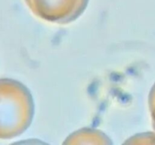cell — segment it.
Returning <instances> with one entry per match:
<instances>
[{"label": "cell", "mask_w": 155, "mask_h": 145, "mask_svg": "<svg viewBox=\"0 0 155 145\" xmlns=\"http://www.w3.org/2000/svg\"><path fill=\"white\" fill-rule=\"evenodd\" d=\"M33 113L28 89L17 80L0 78V139L21 135L31 124Z\"/></svg>", "instance_id": "1"}, {"label": "cell", "mask_w": 155, "mask_h": 145, "mask_svg": "<svg viewBox=\"0 0 155 145\" xmlns=\"http://www.w3.org/2000/svg\"><path fill=\"white\" fill-rule=\"evenodd\" d=\"M36 16L50 22L68 24L78 18L89 0H24Z\"/></svg>", "instance_id": "2"}, {"label": "cell", "mask_w": 155, "mask_h": 145, "mask_svg": "<svg viewBox=\"0 0 155 145\" xmlns=\"http://www.w3.org/2000/svg\"><path fill=\"white\" fill-rule=\"evenodd\" d=\"M148 104H149V109L151 112V119H152V125L155 131V83L151 88V92L149 94L148 98Z\"/></svg>", "instance_id": "3"}]
</instances>
